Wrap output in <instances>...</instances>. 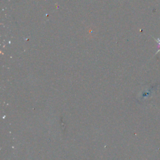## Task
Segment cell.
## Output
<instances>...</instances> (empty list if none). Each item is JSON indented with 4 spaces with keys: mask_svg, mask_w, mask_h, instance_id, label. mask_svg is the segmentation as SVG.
<instances>
[{
    "mask_svg": "<svg viewBox=\"0 0 160 160\" xmlns=\"http://www.w3.org/2000/svg\"><path fill=\"white\" fill-rule=\"evenodd\" d=\"M151 36L153 38L154 40V41H155L156 42H157V45H158V50H157V53H155V55H156V54H157L158 53L160 52V38H159L157 39V38H155L154 37H153V36H151Z\"/></svg>",
    "mask_w": 160,
    "mask_h": 160,
    "instance_id": "6da1fadb",
    "label": "cell"
}]
</instances>
